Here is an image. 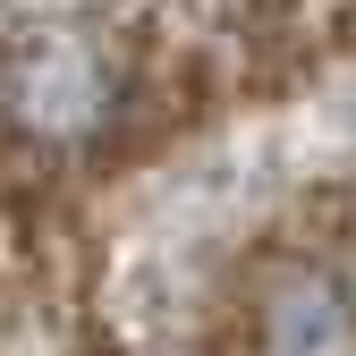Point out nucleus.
Here are the masks:
<instances>
[{
    "label": "nucleus",
    "instance_id": "1",
    "mask_svg": "<svg viewBox=\"0 0 356 356\" xmlns=\"http://www.w3.org/2000/svg\"><path fill=\"white\" fill-rule=\"evenodd\" d=\"M9 102H17L26 127H42V136H76V127H94V111H102V68H94L85 42L42 34V42H26V51H17Z\"/></svg>",
    "mask_w": 356,
    "mask_h": 356
},
{
    "label": "nucleus",
    "instance_id": "2",
    "mask_svg": "<svg viewBox=\"0 0 356 356\" xmlns=\"http://www.w3.org/2000/svg\"><path fill=\"white\" fill-rule=\"evenodd\" d=\"M272 356H348V305L323 280H289L272 297Z\"/></svg>",
    "mask_w": 356,
    "mask_h": 356
}]
</instances>
